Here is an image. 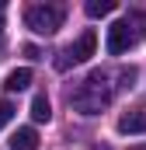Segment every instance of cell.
Returning <instances> with one entry per match:
<instances>
[{
  "instance_id": "obj_1",
  "label": "cell",
  "mask_w": 146,
  "mask_h": 150,
  "mask_svg": "<svg viewBox=\"0 0 146 150\" xmlns=\"http://www.w3.org/2000/svg\"><path fill=\"white\" fill-rule=\"evenodd\" d=\"M108 101H111V87H108V77L101 74V70L87 74V80L70 94V105L80 115H101V108Z\"/></svg>"
},
{
  "instance_id": "obj_2",
  "label": "cell",
  "mask_w": 146,
  "mask_h": 150,
  "mask_svg": "<svg viewBox=\"0 0 146 150\" xmlns=\"http://www.w3.org/2000/svg\"><path fill=\"white\" fill-rule=\"evenodd\" d=\"M63 18H66V7L63 4H35L25 11V25L35 32V35H52L63 28Z\"/></svg>"
},
{
  "instance_id": "obj_3",
  "label": "cell",
  "mask_w": 146,
  "mask_h": 150,
  "mask_svg": "<svg viewBox=\"0 0 146 150\" xmlns=\"http://www.w3.org/2000/svg\"><path fill=\"white\" fill-rule=\"evenodd\" d=\"M143 38V28H139V18L132 14V18H122V21H115L108 28V56H122L129 45H136Z\"/></svg>"
},
{
  "instance_id": "obj_4",
  "label": "cell",
  "mask_w": 146,
  "mask_h": 150,
  "mask_svg": "<svg viewBox=\"0 0 146 150\" xmlns=\"http://www.w3.org/2000/svg\"><path fill=\"white\" fill-rule=\"evenodd\" d=\"M94 49H98V32H94V28H87V32H84V35H80V38L70 45L73 63H84V59H91V56H94Z\"/></svg>"
},
{
  "instance_id": "obj_5",
  "label": "cell",
  "mask_w": 146,
  "mask_h": 150,
  "mask_svg": "<svg viewBox=\"0 0 146 150\" xmlns=\"http://www.w3.org/2000/svg\"><path fill=\"white\" fill-rule=\"evenodd\" d=\"M118 133H125V136H132V133H146V112H143V108L125 112L122 119H118Z\"/></svg>"
},
{
  "instance_id": "obj_6",
  "label": "cell",
  "mask_w": 146,
  "mask_h": 150,
  "mask_svg": "<svg viewBox=\"0 0 146 150\" xmlns=\"http://www.w3.org/2000/svg\"><path fill=\"white\" fill-rule=\"evenodd\" d=\"M38 147V133L32 126H21L14 136H11V150H35Z\"/></svg>"
},
{
  "instance_id": "obj_7",
  "label": "cell",
  "mask_w": 146,
  "mask_h": 150,
  "mask_svg": "<svg viewBox=\"0 0 146 150\" xmlns=\"http://www.w3.org/2000/svg\"><path fill=\"white\" fill-rule=\"evenodd\" d=\"M28 84H32V70H28V67H21V70H11V74L4 77V87H7V91H25Z\"/></svg>"
},
{
  "instance_id": "obj_8",
  "label": "cell",
  "mask_w": 146,
  "mask_h": 150,
  "mask_svg": "<svg viewBox=\"0 0 146 150\" xmlns=\"http://www.w3.org/2000/svg\"><path fill=\"white\" fill-rule=\"evenodd\" d=\"M32 119H35V122H49V119H52V105H49L45 94H35V98H32Z\"/></svg>"
},
{
  "instance_id": "obj_9",
  "label": "cell",
  "mask_w": 146,
  "mask_h": 150,
  "mask_svg": "<svg viewBox=\"0 0 146 150\" xmlns=\"http://www.w3.org/2000/svg\"><path fill=\"white\" fill-rule=\"evenodd\" d=\"M87 18H105V14H111L115 11V0H87Z\"/></svg>"
},
{
  "instance_id": "obj_10",
  "label": "cell",
  "mask_w": 146,
  "mask_h": 150,
  "mask_svg": "<svg viewBox=\"0 0 146 150\" xmlns=\"http://www.w3.org/2000/svg\"><path fill=\"white\" fill-rule=\"evenodd\" d=\"M11 119H14V105H11L7 98H0V129H4Z\"/></svg>"
},
{
  "instance_id": "obj_11",
  "label": "cell",
  "mask_w": 146,
  "mask_h": 150,
  "mask_svg": "<svg viewBox=\"0 0 146 150\" xmlns=\"http://www.w3.org/2000/svg\"><path fill=\"white\" fill-rule=\"evenodd\" d=\"M21 52H25V56H28V59H38V49H35V45H25V49H21Z\"/></svg>"
},
{
  "instance_id": "obj_12",
  "label": "cell",
  "mask_w": 146,
  "mask_h": 150,
  "mask_svg": "<svg viewBox=\"0 0 146 150\" xmlns=\"http://www.w3.org/2000/svg\"><path fill=\"white\" fill-rule=\"evenodd\" d=\"M132 150H146V143H136V147H132Z\"/></svg>"
},
{
  "instance_id": "obj_13",
  "label": "cell",
  "mask_w": 146,
  "mask_h": 150,
  "mask_svg": "<svg viewBox=\"0 0 146 150\" xmlns=\"http://www.w3.org/2000/svg\"><path fill=\"white\" fill-rule=\"evenodd\" d=\"M0 45H4V38H0Z\"/></svg>"
}]
</instances>
